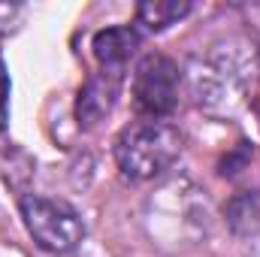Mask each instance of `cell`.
<instances>
[{"instance_id": "obj_2", "label": "cell", "mask_w": 260, "mask_h": 257, "mask_svg": "<svg viewBox=\"0 0 260 257\" xmlns=\"http://www.w3.org/2000/svg\"><path fill=\"white\" fill-rule=\"evenodd\" d=\"M21 218L27 233L34 236V242L52 254H67L73 251L82 236H85V224L79 218V212L73 206H67L61 200H49V197H37V194H24L18 200Z\"/></svg>"}, {"instance_id": "obj_3", "label": "cell", "mask_w": 260, "mask_h": 257, "mask_svg": "<svg viewBox=\"0 0 260 257\" xmlns=\"http://www.w3.org/2000/svg\"><path fill=\"white\" fill-rule=\"evenodd\" d=\"M179 64L160 52L145 55L133 73V106L145 118H167L179 103Z\"/></svg>"}, {"instance_id": "obj_1", "label": "cell", "mask_w": 260, "mask_h": 257, "mask_svg": "<svg viewBox=\"0 0 260 257\" xmlns=\"http://www.w3.org/2000/svg\"><path fill=\"white\" fill-rule=\"evenodd\" d=\"M182 142V130L167 118H145L118 133L115 164L127 182H148L179 160Z\"/></svg>"}, {"instance_id": "obj_4", "label": "cell", "mask_w": 260, "mask_h": 257, "mask_svg": "<svg viewBox=\"0 0 260 257\" xmlns=\"http://www.w3.org/2000/svg\"><path fill=\"white\" fill-rule=\"evenodd\" d=\"M118 91H121V73H109V70H100L94 73L82 88H79V100H76V118H79V127H94L100 124L115 100H118Z\"/></svg>"}, {"instance_id": "obj_6", "label": "cell", "mask_w": 260, "mask_h": 257, "mask_svg": "<svg viewBox=\"0 0 260 257\" xmlns=\"http://www.w3.org/2000/svg\"><path fill=\"white\" fill-rule=\"evenodd\" d=\"M191 12V3L185 0H145L136 6V21L148 30H164L176 21H182Z\"/></svg>"}, {"instance_id": "obj_8", "label": "cell", "mask_w": 260, "mask_h": 257, "mask_svg": "<svg viewBox=\"0 0 260 257\" xmlns=\"http://www.w3.org/2000/svg\"><path fill=\"white\" fill-rule=\"evenodd\" d=\"M245 254H248V257H260V233H254V236L248 239V245H245Z\"/></svg>"}, {"instance_id": "obj_7", "label": "cell", "mask_w": 260, "mask_h": 257, "mask_svg": "<svg viewBox=\"0 0 260 257\" xmlns=\"http://www.w3.org/2000/svg\"><path fill=\"white\" fill-rule=\"evenodd\" d=\"M6 121H9V76L0 61V133L6 130Z\"/></svg>"}, {"instance_id": "obj_5", "label": "cell", "mask_w": 260, "mask_h": 257, "mask_svg": "<svg viewBox=\"0 0 260 257\" xmlns=\"http://www.w3.org/2000/svg\"><path fill=\"white\" fill-rule=\"evenodd\" d=\"M136 49H139V34L133 27H106L94 37V58L109 73H121L124 64L136 55Z\"/></svg>"}]
</instances>
